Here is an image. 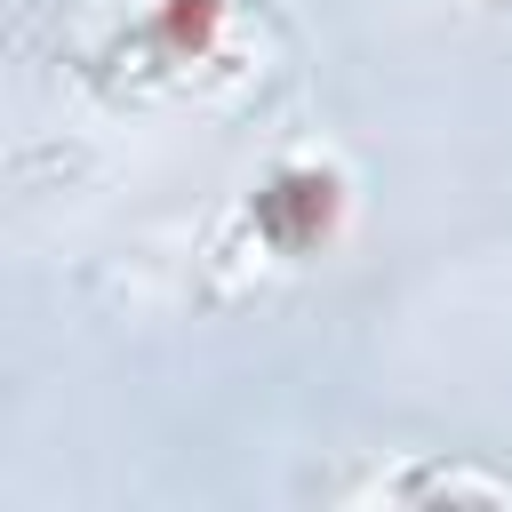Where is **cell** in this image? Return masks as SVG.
<instances>
[{
    "instance_id": "cell-1",
    "label": "cell",
    "mask_w": 512,
    "mask_h": 512,
    "mask_svg": "<svg viewBox=\"0 0 512 512\" xmlns=\"http://www.w3.org/2000/svg\"><path fill=\"white\" fill-rule=\"evenodd\" d=\"M368 496L384 504H456V496H480V504H512V472H400V480H376Z\"/></svg>"
}]
</instances>
